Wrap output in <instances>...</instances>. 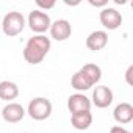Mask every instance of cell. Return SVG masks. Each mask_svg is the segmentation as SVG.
I'll list each match as a JSON object with an SVG mask.
<instances>
[{"label":"cell","mask_w":133,"mask_h":133,"mask_svg":"<svg viewBox=\"0 0 133 133\" xmlns=\"http://www.w3.org/2000/svg\"><path fill=\"white\" fill-rule=\"evenodd\" d=\"M50 47H52L50 38H47L45 35H35L27 41L24 47V58L30 64H39L49 53Z\"/></svg>","instance_id":"cell-1"},{"label":"cell","mask_w":133,"mask_h":133,"mask_svg":"<svg viewBox=\"0 0 133 133\" xmlns=\"http://www.w3.org/2000/svg\"><path fill=\"white\" fill-rule=\"evenodd\" d=\"M100 78H102V69L97 64L88 63L72 75L71 85L75 91H86V89H91L94 85H97Z\"/></svg>","instance_id":"cell-2"},{"label":"cell","mask_w":133,"mask_h":133,"mask_svg":"<svg viewBox=\"0 0 133 133\" xmlns=\"http://www.w3.org/2000/svg\"><path fill=\"white\" fill-rule=\"evenodd\" d=\"M24 28H25V17L19 11H10L8 14H5L2 24H0V30L10 38L21 35Z\"/></svg>","instance_id":"cell-3"},{"label":"cell","mask_w":133,"mask_h":133,"mask_svg":"<svg viewBox=\"0 0 133 133\" xmlns=\"http://www.w3.org/2000/svg\"><path fill=\"white\" fill-rule=\"evenodd\" d=\"M25 113H28V116L35 121H45L52 114V102L45 97H35L30 100Z\"/></svg>","instance_id":"cell-4"},{"label":"cell","mask_w":133,"mask_h":133,"mask_svg":"<svg viewBox=\"0 0 133 133\" xmlns=\"http://www.w3.org/2000/svg\"><path fill=\"white\" fill-rule=\"evenodd\" d=\"M27 24L30 27V30L36 35H44L50 25H52V21H50V16L45 13V11H41V10H33L30 11L28 14V19H27Z\"/></svg>","instance_id":"cell-5"},{"label":"cell","mask_w":133,"mask_h":133,"mask_svg":"<svg viewBox=\"0 0 133 133\" xmlns=\"http://www.w3.org/2000/svg\"><path fill=\"white\" fill-rule=\"evenodd\" d=\"M99 19H100V24L105 30H117L122 25V14L116 8H111V6L102 8Z\"/></svg>","instance_id":"cell-6"},{"label":"cell","mask_w":133,"mask_h":133,"mask_svg":"<svg viewBox=\"0 0 133 133\" xmlns=\"http://www.w3.org/2000/svg\"><path fill=\"white\" fill-rule=\"evenodd\" d=\"M49 30H50V36L55 41H66L72 35V25L66 19H56L55 22H52Z\"/></svg>","instance_id":"cell-7"},{"label":"cell","mask_w":133,"mask_h":133,"mask_svg":"<svg viewBox=\"0 0 133 133\" xmlns=\"http://www.w3.org/2000/svg\"><path fill=\"white\" fill-rule=\"evenodd\" d=\"M113 99H114L113 91L108 86H105V85H99L92 91V100H91V103H94L97 108H108L113 103Z\"/></svg>","instance_id":"cell-8"},{"label":"cell","mask_w":133,"mask_h":133,"mask_svg":"<svg viewBox=\"0 0 133 133\" xmlns=\"http://www.w3.org/2000/svg\"><path fill=\"white\" fill-rule=\"evenodd\" d=\"M91 100L89 97H86L82 92H75L72 96H69L68 99V108L71 111V114L74 113H82V111H89L91 110Z\"/></svg>","instance_id":"cell-9"},{"label":"cell","mask_w":133,"mask_h":133,"mask_svg":"<svg viewBox=\"0 0 133 133\" xmlns=\"http://www.w3.org/2000/svg\"><path fill=\"white\" fill-rule=\"evenodd\" d=\"M25 116V110L21 103H16V102H10L3 107L2 110V117L3 121L10 122V124H16V122H21Z\"/></svg>","instance_id":"cell-10"},{"label":"cell","mask_w":133,"mask_h":133,"mask_svg":"<svg viewBox=\"0 0 133 133\" xmlns=\"http://www.w3.org/2000/svg\"><path fill=\"white\" fill-rule=\"evenodd\" d=\"M108 44V33L105 30H96L91 31L86 38V47L92 52H99L103 50Z\"/></svg>","instance_id":"cell-11"},{"label":"cell","mask_w":133,"mask_h":133,"mask_svg":"<svg viewBox=\"0 0 133 133\" xmlns=\"http://www.w3.org/2000/svg\"><path fill=\"white\" fill-rule=\"evenodd\" d=\"M113 117L117 124H130L133 121V107L128 102H122L116 105L113 111Z\"/></svg>","instance_id":"cell-12"},{"label":"cell","mask_w":133,"mask_h":133,"mask_svg":"<svg viewBox=\"0 0 133 133\" xmlns=\"http://www.w3.org/2000/svg\"><path fill=\"white\" fill-rule=\"evenodd\" d=\"M71 124L75 130H88L92 124L91 111H82V113L71 114Z\"/></svg>","instance_id":"cell-13"},{"label":"cell","mask_w":133,"mask_h":133,"mask_svg":"<svg viewBox=\"0 0 133 133\" xmlns=\"http://www.w3.org/2000/svg\"><path fill=\"white\" fill-rule=\"evenodd\" d=\"M19 96V86L14 82L3 80L0 82V99L2 100H14Z\"/></svg>","instance_id":"cell-14"},{"label":"cell","mask_w":133,"mask_h":133,"mask_svg":"<svg viewBox=\"0 0 133 133\" xmlns=\"http://www.w3.org/2000/svg\"><path fill=\"white\" fill-rule=\"evenodd\" d=\"M36 6L42 10H52L55 6V2H42V0H36Z\"/></svg>","instance_id":"cell-15"},{"label":"cell","mask_w":133,"mask_h":133,"mask_svg":"<svg viewBox=\"0 0 133 133\" xmlns=\"http://www.w3.org/2000/svg\"><path fill=\"white\" fill-rule=\"evenodd\" d=\"M110 133H130V131H128L127 128L121 127V125H114V127L110 128Z\"/></svg>","instance_id":"cell-16"},{"label":"cell","mask_w":133,"mask_h":133,"mask_svg":"<svg viewBox=\"0 0 133 133\" xmlns=\"http://www.w3.org/2000/svg\"><path fill=\"white\" fill-rule=\"evenodd\" d=\"M89 5H91V6H102V8H105V6L108 5V0H100V2H96V0H89Z\"/></svg>","instance_id":"cell-17"},{"label":"cell","mask_w":133,"mask_h":133,"mask_svg":"<svg viewBox=\"0 0 133 133\" xmlns=\"http://www.w3.org/2000/svg\"><path fill=\"white\" fill-rule=\"evenodd\" d=\"M131 72H133V66H130V68L127 69V72H125V80H127V83L130 86L133 85V82H131Z\"/></svg>","instance_id":"cell-18"},{"label":"cell","mask_w":133,"mask_h":133,"mask_svg":"<svg viewBox=\"0 0 133 133\" xmlns=\"http://www.w3.org/2000/svg\"><path fill=\"white\" fill-rule=\"evenodd\" d=\"M25 133H27V131H25Z\"/></svg>","instance_id":"cell-19"}]
</instances>
